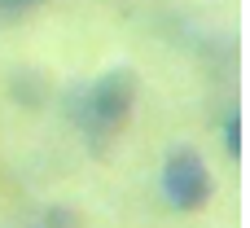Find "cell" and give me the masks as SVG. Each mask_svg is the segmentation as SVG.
<instances>
[{
  "label": "cell",
  "instance_id": "1",
  "mask_svg": "<svg viewBox=\"0 0 250 228\" xmlns=\"http://www.w3.org/2000/svg\"><path fill=\"white\" fill-rule=\"evenodd\" d=\"M136 97H141V75H136V66H110V70H101L92 83H70V88L62 92V110H66V123L101 154V149L132 123Z\"/></svg>",
  "mask_w": 250,
  "mask_h": 228
},
{
  "label": "cell",
  "instance_id": "2",
  "mask_svg": "<svg viewBox=\"0 0 250 228\" xmlns=\"http://www.w3.org/2000/svg\"><path fill=\"white\" fill-rule=\"evenodd\" d=\"M158 185H163L167 207L180 211V215L202 211V207L211 202V193H215V176H211L207 158H202L193 145H171V149H167Z\"/></svg>",
  "mask_w": 250,
  "mask_h": 228
},
{
  "label": "cell",
  "instance_id": "3",
  "mask_svg": "<svg viewBox=\"0 0 250 228\" xmlns=\"http://www.w3.org/2000/svg\"><path fill=\"white\" fill-rule=\"evenodd\" d=\"M4 92L18 110H44L53 101V79L40 66H18V70L4 75Z\"/></svg>",
  "mask_w": 250,
  "mask_h": 228
},
{
  "label": "cell",
  "instance_id": "4",
  "mask_svg": "<svg viewBox=\"0 0 250 228\" xmlns=\"http://www.w3.org/2000/svg\"><path fill=\"white\" fill-rule=\"evenodd\" d=\"M26 228H83V211L79 207H66V202H48L31 215Z\"/></svg>",
  "mask_w": 250,
  "mask_h": 228
},
{
  "label": "cell",
  "instance_id": "5",
  "mask_svg": "<svg viewBox=\"0 0 250 228\" xmlns=\"http://www.w3.org/2000/svg\"><path fill=\"white\" fill-rule=\"evenodd\" d=\"M220 141H224L229 158H242V149H246V141H242V110H229L220 119Z\"/></svg>",
  "mask_w": 250,
  "mask_h": 228
},
{
  "label": "cell",
  "instance_id": "6",
  "mask_svg": "<svg viewBox=\"0 0 250 228\" xmlns=\"http://www.w3.org/2000/svg\"><path fill=\"white\" fill-rule=\"evenodd\" d=\"M40 0H0V13H9V18H18V13H26V9H35Z\"/></svg>",
  "mask_w": 250,
  "mask_h": 228
}]
</instances>
